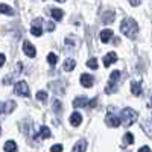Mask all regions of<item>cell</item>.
Segmentation results:
<instances>
[{
	"instance_id": "9a60e30c",
	"label": "cell",
	"mask_w": 152,
	"mask_h": 152,
	"mask_svg": "<svg viewBox=\"0 0 152 152\" xmlns=\"http://www.w3.org/2000/svg\"><path fill=\"white\" fill-rule=\"evenodd\" d=\"M102 21H104L105 24L113 23V21H114V12H113V11H105V12H104V17H102Z\"/></svg>"
},
{
	"instance_id": "277c9868",
	"label": "cell",
	"mask_w": 152,
	"mask_h": 152,
	"mask_svg": "<svg viewBox=\"0 0 152 152\" xmlns=\"http://www.w3.org/2000/svg\"><path fill=\"white\" fill-rule=\"evenodd\" d=\"M119 79H120V72H119V70H114V72L111 73L110 84H108L107 90H105V93H107V94H111V93L116 91V82H117Z\"/></svg>"
},
{
	"instance_id": "52a82bcc",
	"label": "cell",
	"mask_w": 152,
	"mask_h": 152,
	"mask_svg": "<svg viewBox=\"0 0 152 152\" xmlns=\"http://www.w3.org/2000/svg\"><path fill=\"white\" fill-rule=\"evenodd\" d=\"M93 84H94V79H93V76L91 75H81V85L82 87H85V88H90V87H93Z\"/></svg>"
},
{
	"instance_id": "f1b7e54d",
	"label": "cell",
	"mask_w": 152,
	"mask_h": 152,
	"mask_svg": "<svg viewBox=\"0 0 152 152\" xmlns=\"http://www.w3.org/2000/svg\"><path fill=\"white\" fill-rule=\"evenodd\" d=\"M96 105H97V97H94V99H91V100H90V102H88V104H87V107H90V108H94Z\"/></svg>"
},
{
	"instance_id": "836d02e7",
	"label": "cell",
	"mask_w": 152,
	"mask_h": 152,
	"mask_svg": "<svg viewBox=\"0 0 152 152\" xmlns=\"http://www.w3.org/2000/svg\"><path fill=\"white\" fill-rule=\"evenodd\" d=\"M56 2H61V3H62V2H64V0H56Z\"/></svg>"
},
{
	"instance_id": "9c48e42d",
	"label": "cell",
	"mask_w": 152,
	"mask_h": 152,
	"mask_svg": "<svg viewBox=\"0 0 152 152\" xmlns=\"http://www.w3.org/2000/svg\"><path fill=\"white\" fill-rule=\"evenodd\" d=\"M116 61H117V55L114 53V52H110V53H107L105 58H104V66H105V67H110V66L114 64Z\"/></svg>"
},
{
	"instance_id": "4fadbf2b",
	"label": "cell",
	"mask_w": 152,
	"mask_h": 152,
	"mask_svg": "<svg viewBox=\"0 0 152 152\" xmlns=\"http://www.w3.org/2000/svg\"><path fill=\"white\" fill-rule=\"evenodd\" d=\"M5 152H17V143L14 140H8L3 146Z\"/></svg>"
},
{
	"instance_id": "4316f807",
	"label": "cell",
	"mask_w": 152,
	"mask_h": 152,
	"mask_svg": "<svg viewBox=\"0 0 152 152\" xmlns=\"http://www.w3.org/2000/svg\"><path fill=\"white\" fill-rule=\"evenodd\" d=\"M66 46L67 47H75V46H78V43L73 41V38H67V40H66Z\"/></svg>"
},
{
	"instance_id": "5b68a950",
	"label": "cell",
	"mask_w": 152,
	"mask_h": 152,
	"mask_svg": "<svg viewBox=\"0 0 152 152\" xmlns=\"http://www.w3.org/2000/svg\"><path fill=\"white\" fill-rule=\"evenodd\" d=\"M14 91H15V94H18V96H24V97H29V96H31L29 87H28V84L24 82V81H20V82H17V84L14 85Z\"/></svg>"
},
{
	"instance_id": "603a6c76",
	"label": "cell",
	"mask_w": 152,
	"mask_h": 152,
	"mask_svg": "<svg viewBox=\"0 0 152 152\" xmlns=\"http://www.w3.org/2000/svg\"><path fill=\"white\" fill-rule=\"evenodd\" d=\"M56 61H58V58H56L55 53H49V55H47V62H49L50 66H55Z\"/></svg>"
},
{
	"instance_id": "1f68e13d",
	"label": "cell",
	"mask_w": 152,
	"mask_h": 152,
	"mask_svg": "<svg viewBox=\"0 0 152 152\" xmlns=\"http://www.w3.org/2000/svg\"><path fill=\"white\" fill-rule=\"evenodd\" d=\"M140 2H142V0H129V3L132 6H138V5H140Z\"/></svg>"
},
{
	"instance_id": "3957f363",
	"label": "cell",
	"mask_w": 152,
	"mask_h": 152,
	"mask_svg": "<svg viewBox=\"0 0 152 152\" xmlns=\"http://www.w3.org/2000/svg\"><path fill=\"white\" fill-rule=\"evenodd\" d=\"M107 125L113 126V128H117L120 125V111H117L114 107H110L108 108V113H107Z\"/></svg>"
},
{
	"instance_id": "d6a6232c",
	"label": "cell",
	"mask_w": 152,
	"mask_h": 152,
	"mask_svg": "<svg viewBox=\"0 0 152 152\" xmlns=\"http://www.w3.org/2000/svg\"><path fill=\"white\" fill-rule=\"evenodd\" d=\"M138 152H152L148 146H143V148H140V149H138Z\"/></svg>"
},
{
	"instance_id": "d6986e66",
	"label": "cell",
	"mask_w": 152,
	"mask_h": 152,
	"mask_svg": "<svg viewBox=\"0 0 152 152\" xmlns=\"http://www.w3.org/2000/svg\"><path fill=\"white\" fill-rule=\"evenodd\" d=\"M15 108V102L14 100H8L6 104H3V113H11Z\"/></svg>"
},
{
	"instance_id": "7402d4cb",
	"label": "cell",
	"mask_w": 152,
	"mask_h": 152,
	"mask_svg": "<svg viewBox=\"0 0 152 152\" xmlns=\"http://www.w3.org/2000/svg\"><path fill=\"white\" fill-rule=\"evenodd\" d=\"M123 142H125L126 145H132V143H134V135H132L131 132H126V134L123 135Z\"/></svg>"
},
{
	"instance_id": "e575fe53",
	"label": "cell",
	"mask_w": 152,
	"mask_h": 152,
	"mask_svg": "<svg viewBox=\"0 0 152 152\" xmlns=\"http://www.w3.org/2000/svg\"><path fill=\"white\" fill-rule=\"evenodd\" d=\"M151 100H152V97H151ZM151 105H152V102H151ZM151 105H149V107H151Z\"/></svg>"
},
{
	"instance_id": "d4e9b609",
	"label": "cell",
	"mask_w": 152,
	"mask_h": 152,
	"mask_svg": "<svg viewBox=\"0 0 152 152\" xmlns=\"http://www.w3.org/2000/svg\"><path fill=\"white\" fill-rule=\"evenodd\" d=\"M87 66L90 67V69H93V70H96V69H97V59H96V58L88 59V61H87Z\"/></svg>"
},
{
	"instance_id": "e0dca14e",
	"label": "cell",
	"mask_w": 152,
	"mask_h": 152,
	"mask_svg": "<svg viewBox=\"0 0 152 152\" xmlns=\"http://www.w3.org/2000/svg\"><path fill=\"white\" fill-rule=\"evenodd\" d=\"M75 66H76L75 59H66V61H64V66H62V69H64L66 72H72V70L75 69Z\"/></svg>"
},
{
	"instance_id": "cb8c5ba5",
	"label": "cell",
	"mask_w": 152,
	"mask_h": 152,
	"mask_svg": "<svg viewBox=\"0 0 152 152\" xmlns=\"http://www.w3.org/2000/svg\"><path fill=\"white\" fill-rule=\"evenodd\" d=\"M37 100H40V102H46V100H47V93L46 91H38L37 93Z\"/></svg>"
},
{
	"instance_id": "7c38bea8",
	"label": "cell",
	"mask_w": 152,
	"mask_h": 152,
	"mask_svg": "<svg viewBox=\"0 0 152 152\" xmlns=\"http://www.w3.org/2000/svg\"><path fill=\"white\" fill-rule=\"evenodd\" d=\"M81 122H82V116H81L79 113H76V111H75L72 116H70V123H72L73 126H79Z\"/></svg>"
},
{
	"instance_id": "484cf974",
	"label": "cell",
	"mask_w": 152,
	"mask_h": 152,
	"mask_svg": "<svg viewBox=\"0 0 152 152\" xmlns=\"http://www.w3.org/2000/svg\"><path fill=\"white\" fill-rule=\"evenodd\" d=\"M53 108H55V113H56V114H61V111H62V105H61L59 100H53Z\"/></svg>"
},
{
	"instance_id": "7a4b0ae2",
	"label": "cell",
	"mask_w": 152,
	"mask_h": 152,
	"mask_svg": "<svg viewBox=\"0 0 152 152\" xmlns=\"http://www.w3.org/2000/svg\"><path fill=\"white\" fill-rule=\"evenodd\" d=\"M138 117V114L132 108H125L120 111V125L123 126H131Z\"/></svg>"
},
{
	"instance_id": "83f0119b",
	"label": "cell",
	"mask_w": 152,
	"mask_h": 152,
	"mask_svg": "<svg viewBox=\"0 0 152 152\" xmlns=\"http://www.w3.org/2000/svg\"><path fill=\"white\" fill-rule=\"evenodd\" d=\"M50 152H62V146L61 145H53L50 148Z\"/></svg>"
},
{
	"instance_id": "d590c367",
	"label": "cell",
	"mask_w": 152,
	"mask_h": 152,
	"mask_svg": "<svg viewBox=\"0 0 152 152\" xmlns=\"http://www.w3.org/2000/svg\"><path fill=\"white\" fill-rule=\"evenodd\" d=\"M0 132H2V128H0Z\"/></svg>"
},
{
	"instance_id": "6da1fadb",
	"label": "cell",
	"mask_w": 152,
	"mask_h": 152,
	"mask_svg": "<svg viewBox=\"0 0 152 152\" xmlns=\"http://www.w3.org/2000/svg\"><path fill=\"white\" fill-rule=\"evenodd\" d=\"M120 31L123 32V35H126L128 38H135V35H137V32H138V26H137V23H135V20H132V18H125V20H122V23H120Z\"/></svg>"
},
{
	"instance_id": "ac0fdd59",
	"label": "cell",
	"mask_w": 152,
	"mask_h": 152,
	"mask_svg": "<svg viewBox=\"0 0 152 152\" xmlns=\"http://www.w3.org/2000/svg\"><path fill=\"white\" fill-rule=\"evenodd\" d=\"M0 14H6V15H12L14 14V9L12 8H9L8 5H0Z\"/></svg>"
},
{
	"instance_id": "44dd1931",
	"label": "cell",
	"mask_w": 152,
	"mask_h": 152,
	"mask_svg": "<svg viewBox=\"0 0 152 152\" xmlns=\"http://www.w3.org/2000/svg\"><path fill=\"white\" fill-rule=\"evenodd\" d=\"M50 14H52V17H53L55 20H62L64 12H62L61 9H52V11H50Z\"/></svg>"
},
{
	"instance_id": "4dcf8cb0",
	"label": "cell",
	"mask_w": 152,
	"mask_h": 152,
	"mask_svg": "<svg viewBox=\"0 0 152 152\" xmlns=\"http://www.w3.org/2000/svg\"><path fill=\"white\" fill-rule=\"evenodd\" d=\"M5 61H6V56H5L3 53H0V67L5 64Z\"/></svg>"
},
{
	"instance_id": "ffe728a7",
	"label": "cell",
	"mask_w": 152,
	"mask_h": 152,
	"mask_svg": "<svg viewBox=\"0 0 152 152\" xmlns=\"http://www.w3.org/2000/svg\"><path fill=\"white\" fill-rule=\"evenodd\" d=\"M40 134H41L40 137H43V138H49L50 135H52V134H50V129L47 128L46 125H43L41 128H40Z\"/></svg>"
},
{
	"instance_id": "8fae6325",
	"label": "cell",
	"mask_w": 152,
	"mask_h": 152,
	"mask_svg": "<svg viewBox=\"0 0 152 152\" xmlns=\"http://www.w3.org/2000/svg\"><path fill=\"white\" fill-rule=\"evenodd\" d=\"M85 151H87V140L85 138H81V140L75 145L72 152H85Z\"/></svg>"
},
{
	"instance_id": "8992f818",
	"label": "cell",
	"mask_w": 152,
	"mask_h": 152,
	"mask_svg": "<svg viewBox=\"0 0 152 152\" xmlns=\"http://www.w3.org/2000/svg\"><path fill=\"white\" fill-rule=\"evenodd\" d=\"M31 34L34 37H41V34H43V18H35L32 21Z\"/></svg>"
},
{
	"instance_id": "2e32d148",
	"label": "cell",
	"mask_w": 152,
	"mask_h": 152,
	"mask_svg": "<svg viewBox=\"0 0 152 152\" xmlns=\"http://www.w3.org/2000/svg\"><path fill=\"white\" fill-rule=\"evenodd\" d=\"M131 91H132V94H135V96H140L142 94V84L140 82H132L131 84Z\"/></svg>"
},
{
	"instance_id": "f546056e",
	"label": "cell",
	"mask_w": 152,
	"mask_h": 152,
	"mask_svg": "<svg viewBox=\"0 0 152 152\" xmlns=\"http://www.w3.org/2000/svg\"><path fill=\"white\" fill-rule=\"evenodd\" d=\"M47 31H49V32H52V31H55V24L49 21V23H47Z\"/></svg>"
},
{
	"instance_id": "ba28073f",
	"label": "cell",
	"mask_w": 152,
	"mask_h": 152,
	"mask_svg": "<svg viewBox=\"0 0 152 152\" xmlns=\"http://www.w3.org/2000/svg\"><path fill=\"white\" fill-rule=\"evenodd\" d=\"M23 50H24V53H26L29 58H34L35 55H37V50H35V47L29 43V41H24L23 43Z\"/></svg>"
},
{
	"instance_id": "30bf717a",
	"label": "cell",
	"mask_w": 152,
	"mask_h": 152,
	"mask_svg": "<svg viewBox=\"0 0 152 152\" xmlns=\"http://www.w3.org/2000/svg\"><path fill=\"white\" fill-rule=\"evenodd\" d=\"M87 104H88V99L87 97H84V96H79V97H76L73 102H72V105L75 107V108H81V107H87Z\"/></svg>"
},
{
	"instance_id": "5bb4252c",
	"label": "cell",
	"mask_w": 152,
	"mask_h": 152,
	"mask_svg": "<svg viewBox=\"0 0 152 152\" xmlns=\"http://www.w3.org/2000/svg\"><path fill=\"white\" fill-rule=\"evenodd\" d=\"M111 37H113V31L111 29H105L100 32V40H102V43H108L111 40Z\"/></svg>"
}]
</instances>
